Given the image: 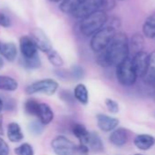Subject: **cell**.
<instances>
[{
    "label": "cell",
    "mask_w": 155,
    "mask_h": 155,
    "mask_svg": "<svg viewBox=\"0 0 155 155\" xmlns=\"http://www.w3.org/2000/svg\"><path fill=\"white\" fill-rule=\"evenodd\" d=\"M10 25H11V21L9 17L5 14L0 13V25L3 27H9Z\"/></svg>",
    "instance_id": "cell-32"
},
{
    "label": "cell",
    "mask_w": 155,
    "mask_h": 155,
    "mask_svg": "<svg viewBox=\"0 0 155 155\" xmlns=\"http://www.w3.org/2000/svg\"><path fill=\"white\" fill-rule=\"evenodd\" d=\"M74 97L82 104L89 103V92L83 84H79L74 89Z\"/></svg>",
    "instance_id": "cell-21"
},
{
    "label": "cell",
    "mask_w": 155,
    "mask_h": 155,
    "mask_svg": "<svg viewBox=\"0 0 155 155\" xmlns=\"http://www.w3.org/2000/svg\"><path fill=\"white\" fill-rule=\"evenodd\" d=\"M4 134V129H3V124H2V117L0 116V135Z\"/></svg>",
    "instance_id": "cell-34"
},
{
    "label": "cell",
    "mask_w": 155,
    "mask_h": 155,
    "mask_svg": "<svg viewBox=\"0 0 155 155\" xmlns=\"http://www.w3.org/2000/svg\"><path fill=\"white\" fill-rule=\"evenodd\" d=\"M105 104L108 108V110L112 113V114H117L120 111V107L117 102H115L112 99H106L105 100Z\"/></svg>",
    "instance_id": "cell-30"
},
{
    "label": "cell",
    "mask_w": 155,
    "mask_h": 155,
    "mask_svg": "<svg viewBox=\"0 0 155 155\" xmlns=\"http://www.w3.org/2000/svg\"><path fill=\"white\" fill-rule=\"evenodd\" d=\"M108 15L106 11L100 10L96 13L90 15L89 16L83 18L79 22V32L87 37H91L94 34L100 31L107 23Z\"/></svg>",
    "instance_id": "cell-3"
},
{
    "label": "cell",
    "mask_w": 155,
    "mask_h": 155,
    "mask_svg": "<svg viewBox=\"0 0 155 155\" xmlns=\"http://www.w3.org/2000/svg\"><path fill=\"white\" fill-rule=\"evenodd\" d=\"M133 143L138 149L142 151H147L154 145L155 139L154 137L149 134H139L134 138Z\"/></svg>",
    "instance_id": "cell-14"
},
{
    "label": "cell",
    "mask_w": 155,
    "mask_h": 155,
    "mask_svg": "<svg viewBox=\"0 0 155 155\" xmlns=\"http://www.w3.org/2000/svg\"><path fill=\"white\" fill-rule=\"evenodd\" d=\"M58 88V84L53 79H42L36 81L26 88V93L27 94H44L47 95L54 94Z\"/></svg>",
    "instance_id": "cell-7"
},
{
    "label": "cell",
    "mask_w": 155,
    "mask_h": 155,
    "mask_svg": "<svg viewBox=\"0 0 155 155\" xmlns=\"http://www.w3.org/2000/svg\"><path fill=\"white\" fill-rule=\"evenodd\" d=\"M148 84L155 85V51L149 54V64L145 75L143 77Z\"/></svg>",
    "instance_id": "cell-17"
},
{
    "label": "cell",
    "mask_w": 155,
    "mask_h": 155,
    "mask_svg": "<svg viewBox=\"0 0 155 155\" xmlns=\"http://www.w3.org/2000/svg\"><path fill=\"white\" fill-rule=\"evenodd\" d=\"M47 56H48V59L50 62V64H52L56 67H61L64 64V61H63L62 57L54 49H52L51 51H49L47 54Z\"/></svg>",
    "instance_id": "cell-26"
},
{
    "label": "cell",
    "mask_w": 155,
    "mask_h": 155,
    "mask_svg": "<svg viewBox=\"0 0 155 155\" xmlns=\"http://www.w3.org/2000/svg\"><path fill=\"white\" fill-rule=\"evenodd\" d=\"M134 155H143V154H134Z\"/></svg>",
    "instance_id": "cell-40"
},
{
    "label": "cell",
    "mask_w": 155,
    "mask_h": 155,
    "mask_svg": "<svg viewBox=\"0 0 155 155\" xmlns=\"http://www.w3.org/2000/svg\"><path fill=\"white\" fill-rule=\"evenodd\" d=\"M116 77L119 83L124 86H132L136 83L137 74L133 67L132 58H128L116 67Z\"/></svg>",
    "instance_id": "cell-6"
},
{
    "label": "cell",
    "mask_w": 155,
    "mask_h": 155,
    "mask_svg": "<svg viewBox=\"0 0 155 155\" xmlns=\"http://www.w3.org/2000/svg\"><path fill=\"white\" fill-rule=\"evenodd\" d=\"M117 1H124V0H117Z\"/></svg>",
    "instance_id": "cell-38"
},
{
    "label": "cell",
    "mask_w": 155,
    "mask_h": 155,
    "mask_svg": "<svg viewBox=\"0 0 155 155\" xmlns=\"http://www.w3.org/2000/svg\"><path fill=\"white\" fill-rule=\"evenodd\" d=\"M22 64L28 69H37L41 66V61L39 59L38 54L30 58L22 57Z\"/></svg>",
    "instance_id": "cell-25"
},
{
    "label": "cell",
    "mask_w": 155,
    "mask_h": 155,
    "mask_svg": "<svg viewBox=\"0 0 155 155\" xmlns=\"http://www.w3.org/2000/svg\"><path fill=\"white\" fill-rule=\"evenodd\" d=\"M2 67H3V60L0 58V69H1Z\"/></svg>",
    "instance_id": "cell-37"
},
{
    "label": "cell",
    "mask_w": 155,
    "mask_h": 155,
    "mask_svg": "<svg viewBox=\"0 0 155 155\" xmlns=\"http://www.w3.org/2000/svg\"><path fill=\"white\" fill-rule=\"evenodd\" d=\"M71 131H72V134L76 136V138L80 142L81 144H84V145L88 144L90 133H89V131L86 129V127L83 124H75L72 126Z\"/></svg>",
    "instance_id": "cell-16"
},
{
    "label": "cell",
    "mask_w": 155,
    "mask_h": 155,
    "mask_svg": "<svg viewBox=\"0 0 155 155\" xmlns=\"http://www.w3.org/2000/svg\"><path fill=\"white\" fill-rule=\"evenodd\" d=\"M87 146L89 147V149H90L96 153H100L103 151L102 141H101L100 137L99 136V134H97L95 133H90L89 143H88Z\"/></svg>",
    "instance_id": "cell-23"
},
{
    "label": "cell",
    "mask_w": 155,
    "mask_h": 155,
    "mask_svg": "<svg viewBox=\"0 0 155 155\" xmlns=\"http://www.w3.org/2000/svg\"><path fill=\"white\" fill-rule=\"evenodd\" d=\"M129 137H130V134L126 129L119 128L111 134L109 140L113 145L121 147V146L125 145L128 143Z\"/></svg>",
    "instance_id": "cell-12"
},
{
    "label": "cell",
    "mask_w": 155,
    "mask_h": 155,
    "mask_svg": "<svg viewBox=\"0 0 155 155\" xmlns=\"http://www.w3.org/2000/svg\"><path fill=\"white\" fill-rule=\"evenodd\" d=\"M3 109H4V101L0 98V113L2 112Z\"/></svg>",
    "instance_id": "cell-35"
},
{
    "label": "cell",
    "mask_w": 155,
    "mask_h": 155,
    "mask_svg": "<svg viewBox=\"0 0 155 155\" xmlns=\"http://www.w3.org/2000/svg\"><path fill=\"white\" fill-rule=\"evenodd\" d=\"M111 5H114V3H111L110 0H83L71 15L81 20L98 11H106L110 9Z\"/></svg>",
    "instance_id": "cell-5"
},
{
    "label": "cell",
    "mask_w": 155,
    "mask_h": 155,
    "mask_svg": "<svg viewBox=\"0 0 155 155\" xmlns=\"http://www.w3.org/2000/svg\"><path fill=\"white\" fill-rule=\"evenodd\" d=\"M71 75L75 78V79H81L84 76V71L82 69V67L80 66H73L71 69Z\"/></svg>",
    "instance_id": "cell-31"
},
{
    "label": "cell",
    "mask_w": 155,
    "mask_h": 155,
    "mask_svg": "<svg viewBox=\"0 0 155 155\" xmlns=\"http://www.w3.org/2000/svg\"><path fill=\"white\" fill-rule=\"evenodd\" d=\"M154 87H155V85H154ZM154 100H155V91H154Z\"/></svg>",
    "instance_id": "cell-39"
},
{
    "label": "cell",
    "mask_w": 155,
    "mask_h": 155,
    "mask_svg": "<svg viewBox=\"0 0 155 155\" xmlns=\"http://www.w3.org/2000/svg\"><path fill=\"white\" fill-rule=\"evenodd\" d=\"M6 134H7V138L12 143H18L22 141L24 138V134L21 130V127L16 123H10L7 125Z\"/></svg>",
    "instance_id": "cell-15"
},
{
    "label": "cell",
    "mask_w": 155,
    "mask_h": 155,
    "mask_svg": "<svg viewBox=\"0 0 155 155\" xmlns=\"http://www.w3.org/2000/svg\"><path fill=\"white\" fill-rule=\"evenodd\" d=\"M9 154V146L7 143L0 137V155Z\"/></svg>",
    "instance_id": "cell-33"
},
{
    "label": "cell",
    "mask_w": 155,
    "mask_h": 155,
    "mask_svg": "<svg viewBox=\"0 0 155 155\" xmlns=\"http://www.w3.org/2000/svg\"><path fill=\"white\" fill-rule=\"evenodd\" d=\"M0 48H1V44H0Z\"/></svg>",
    "instance_id": "cell-41"
},
{
    "label": "cell",
    "mask_w": 155,
    "mask_h": 155,
    "mask_svg": "<svg viewBox=\"0 0 155 155\" xmlns=\"http://www.w3.org/2000/svg\"><path fill=\"white\" fill-rule=\"evenodd\" d=\"M129 45H130V51L132 50L134 53V54L143 51V46H144L143 35L141 34H134L132 36L131 41H129Z\"/></svg>",
    "instance_id": "cell-20"
},
{
    "label": "cell",
    "mask_w": 155,
    "mask_h": 155,
    "mask_svg": "<svg viewBox=\"0 0 155 155\" xmlns=\"http://www.w3.org/2000/svg\"><path fill=\"white\" fill-rule=\"evenodd\" d=\"M39 104L37 100L35 99H28L26 103H25V111L26 114H30V115H34L36 116Z\"/></svg>",
    "instance_id": "cell-27"
},
{
    "label": "cell",
    "mask_w": 155,
    "mask_h": 155,
    "mask_svg": "<svg viewBox=\"0 0 155 155\" xmlns=\"http://www.w3.org/2000/svg\"><path fill=\"white\" fill-rule=\"evenodd\" d=\"M82 1L83 0H62L59 3V9L65 14L71 15Z\"/></svg>",
    "instance_id": "cell-24"
},
{
    "label": "cell",
    "mask_w": 155,
    "mask_h": 155,
    "mask_svg": "<svg viewBox=\"0 0 155 155\" xmlns=\"http://www.w3.org/2000/svg\"><path fill=\"white\" fill-rule=\"evenodd\" d=\"M29 130L34 134H42V132L44 130V124H41L39 121L38 122L37 121H34V122L30 123Z\"/></svg>",
    "instance_id": "cell-29"
},
{
    "label": "cell",
    "mask_w": 155,
    "mask_h": 155,
    "mask_svg": "<svg viewBox=\"0 0 155 155\" xmlns=\"http://www.w3.org/2000/svg\"><path fill=\"white\" fill-rule=\"evenodd\" d=\"M51 147L57 155H88L89 147L84 144L76 145L69 139L59 135L51 142Z\"/></svg>",
    "instance_id": "cell-4"
},
{
    "label": "cell",
    "mask_w": 155,
    "mask_h": 155,
    "mask_svg": "<svg viewBox=\"0 0 155 155\" xmlns=\"http://www.w3.org/2000/svg\"><path fill=\"white\" fill-rule=\"evenodd\" d=\"M0 54L9 62H12L16 59L17 50L16 47L14 44L12 43H5V44H1V48H0Z\"/></svg>",
    "instance_id": "cell-19"
},
{
    "label": "cell",
    "mask_w": 155,
    "mask_h": 155,
    "mask_svg": "<svg viewBox=\"0 0 155 155\" xmlns=\"http://www.w3.org/2000/svg\"><path fill=\"white\" fill-rule=\"evenodd\" d=\"M120 25V22L117 18L108 19L106 25L96 34L91 36L90 48L94 53H100L105 50L111 43L114 35L117 33V28Z\"/></svg>",
    "instance_id": "cell-2"
},
{
    "label": "cell",
    "mask_w": 155,
    "mask_h": 155,
    "mask_svg": "<svg viewBox=\"0 0 155 155\" xmlns=\"http://www.w3.org/2000/svg\"><path fill=\"white\" fill-rule=\"evenodd\" d=\"M17 86V82L14 78L5 75H0V90L14 92L16 90Z\"/></svg>",
    "instance_id": "cell-22"
},
{
    "label": "cell",
    "mask_w": 155,
    "mask_h": 155,
    "mask_svg": "<svg viewBox=\"0 0 155 155\" xmlns=\"http://www.w3.org/2000/svg\"><path fill=\"white\" fill-rule=\"evenodd\" d=\"M36 116L37 117L38 121L41 124H43L44 125H47L52 122V120L54 118V114L48 104L40 103Z\"/></svg>",
    "instance_id": "cell-13"
},
{
    "label": "cell",
    "mask_w": 155,
    "mask_h": 155,
    "mask_svg": "<svg viewBox=\"0 0 155 155\" xmlns=\"http://www.w3.org/2000/svg\"><path fill=\"white\" fill-rule=\"evenodd\" d=\"M143 35L149 39H155V12L151 14L143 25Z\"/></svg>",
    "instance_id": "cell-18"
},
{
    "label": "cell",
    "mask_w": 155,
    "mask_h": 155,
    "mask_svg": "<svg viewBox=\"0 0 155 155\" xmlns=\"http://www.w3.org/2000/svg\"><path fill=\"white\" fill-rule=\"evenodd\" d=\"M48 1H50V2H53V3H58V2L60 3L62 0H48Z\"/></svg>",
    "instance_id": "cell-36"
},
{
    "label": "cell",
    "mask_w": 155,
    "mask_h": 155,
    "mask_svg": "<svg viewBox=\"0 0 155 155\" xmlns=\"http://www.w3.org/2000/svg\"><path fill=\"white\" fill-rule=\"evenodd\" d=\"M16 155H34V150L29 143H23L15 149Z\"/></svg>",
    "instance_id": "cell-28"
},
{
    "label": "cell",
    "mask_w": 155,
    "mask_h": 155,
    "mask_svg": "<svg viewBox=\"0 0 155 155\" xmlns=\"http://www.w3.org/2000/svg\"><path fill=\"white\" fill-rule=\"evenodd\" d=\"M30 37L35 42L37 49L42 51L43 53L48 54L49 51H51L53 49L49 38L47 36L45 32L43 30H41L40 28H34L31 31Z\"/></svg>",
    "instance_id": "cell-8"
},
{
    "label": "cell",
    "mask_w": 155,
    "mask_h": 155,
    "mask_svg": "<svg viewBox=\"0 0 155 155\" xmlns=\"http://www.w3.org/2000/svg\"><path fill=\"white\" fill-rule=\"evenodd\" d=\"M20 52L22 54V57L30 58L37 54V47L33 41V39L29 36H22L19 40Z\"/></svg>",
    "instance_id": "cell-10"
},
{
    "label": "cell",
    "mask_w": 155,
    "mask_h": 155,
    "mask_svg": "<svg viewBox=\"0 0 155 155\" xmlns=\"http://www.w3.org/2000/svg\"><path fill=\"white\" fill-rule=\"evenodd\" d=\"M111 66H118L129 58L130 45L127 35L117 32L110 45L103 50Z\"/></svg>",
    "instance_id": "cell-1"
},
{
    "label": "cell",
    "mask_w": 155,
    "mask_h": 155,
    "mask_svg": "<svg viewBox=\"0 0 155 155\" xmlns=\"http://www.w3.org/2000/svg\"><path fill=\"white\" fill-rule=\"evenodd\" d=\"M133 67L136 71L138 77H143L147 72L148 64H149V54L144 51L139 52L133 55L132 58Z\"/></svg>",
    "instance_id": "cell-9"
},
{
    "label": "cell",
    "mask_w": 155,
    "mask_h": 155,
    "mask_svg": "<svg viewBox=\"0 0 155 155\" xmlns=\"http://www.w3.org/2000/svg\"><path fill=\"white\" fill-rule=\"evenodd\" d=\"M97 124L99 128L103 132H111L114 130L120 124L119 120L115 117H111L106 114H97Z\"/></svg>",
    "instance_id": "cell-11"
}]
</instances>
